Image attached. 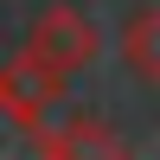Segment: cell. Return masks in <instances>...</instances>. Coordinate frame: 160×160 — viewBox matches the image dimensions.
Segmentation results:
<instances>
[{"label":"cell","mask_w":160,"mask_h":160,"mask_svg":"<svg viewBox=\"0 0 160 160\" xmlns=\"http://www.w3.org/2000/svg\"><path fill=\"white\" fill-rule=\"evenodd\" d=\"M64 96V71H51L38 51H19V58L0 71V115L19 128H38Z\"/></svg>","instance_id":"6da1fadb"},{"label":"cell","mask_w":160,"mask_h":160,"mask_svg":"<svg viewBox=\"0 0 160 160\" xmlns=\"http://www.w3.org/2000/svg\"><path fill=\"white\" fill-rule=\"evenodd\" d=\"M26 51H38V58L51 64V71H83L90 58H96V26L83 19L77 7H45L32 26V38H26Z\"/></svg>","instance_id":"7a4b0ae2"},{"label":"cell","mask_w":160,"mask_h":160,"mask_svg":"<svg viewBox=\"0 0 160 160\" xmlns=\"http://www.w3.org/2000/svg\"><path fill=\"white\" fill-rule=\"evenodd\" d=\"M45 160H128V141L109 135L102 122H90V115H77L58 135H45Z\"/></svg>","instance_id":"3957f363"},{"label":"cell","mask_w":160,"mask_h":160,"mask_svg":"<svg viewBox=\"0 0 160 160\" xmlns=\"http://www.w3.org/2000/svg\"><path fill=\"white\" fill-rule=\"evenodd\" d=\"M154 26H160V13L141 7L135 19H128V32H122V51H128V64H135L141 83H154Z\"/></svg>","instance_id":"277c9868"}]
</instances>
